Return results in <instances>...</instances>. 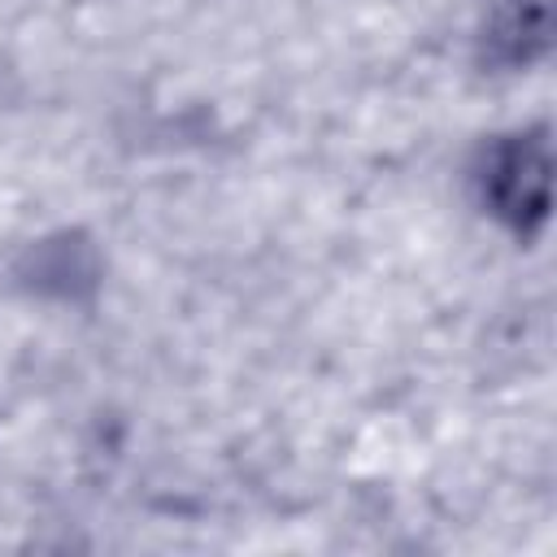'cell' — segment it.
Returning a JSON list of instances; mask_svg holds the SVG:
<instances>
[{
    "label": "cell",
    "mask_w": 557,
    "mask_h": 557,
    "mask_svg": "<svg viewBox=\"0 0 557 557\" xmlns=\"http://www.w3.org/2000/svg\"><path fill=\"white\" fill-rule=\"evenodd\" d=\"M548 174H553V152L544 126L505 135L483 152L479 196L509 231L535 235L548 218Z\"/></svg>",
    "instance_id": "obj_1"
},
{
    "label": "cell",
    "mask_w": 557,
    "mask_h": 557,
    "mask_svg": "<svg viewBox=\"0 0 557 557\" xmlns=\"http://www.w3.org/2000/svg\"><path fill=\"white\" fill-rule=\"evenodd\" d=\"M553 39V9L548 0H492L487 17H483V61L500 65V70H518L531 65L535 57H544Z\"/></svg>",
    "instance_id": "obj_2"
}]
</instances>
